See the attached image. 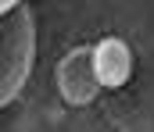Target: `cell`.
I'll use <instances>...</instances> for the list:
<instances>
[{"instance_id":"cell-1","label":"cell","mask_w":154,"mask_h":132,"mask_svg":"<svg viewBox=\"0 0 154 132\" xmlns=\"http://www.w3.org/2000/svg\"><path fill=\"white\" fill-rule=\"evenodd\" d=\"M0 104L7 107L22 86L29 82L32 61H36V18L25 4H18L11 14H4L0 32Z\"/></svg>"},{"instance_id":"cell-2","label":"cell","mask_w":154,"mask_h":132,"mask_svg":"<svg viewBox=\"0 0 154 132\" xmlns=\"http://www.w3.org/2000/svg\"><path fill=\"white\" fill-rule=\"evenodd\" d=\"M57 89H61V96L72 107L90 104L104 89L100 75H97V64H93V46H75V50H68L61 57V64H57Z\"/></svg>"},{"instance_id":"cell-3","label":"cell","mask_w":154,"mask_h":132,"mask_svg":"<svg viewBox=\"0 0 154 132\" xmlns=\"http://www.w3.org/2000/svg\"><path fill=\"white\" fill-rule=\"evenodd\" d=\"M93 64H97V75H100V86L115 89V86H125L129 75H133V50L125 40L118 36H108L93 46Z\"/></svg>"},{"instance_id":"cell-4","label":"cell","mask_w":154,"mask_h":132,"mask_svg":"<svg viewBox=\"0 0 154 132\" xmlns=\"http://www.w3.org/2000/svg\"><path fill=\"white\" fill-rule=\"evenodd\" d=\"M18 4H22V0H0V11H4V14H11Z\"/></svg>"}]
</instances>
